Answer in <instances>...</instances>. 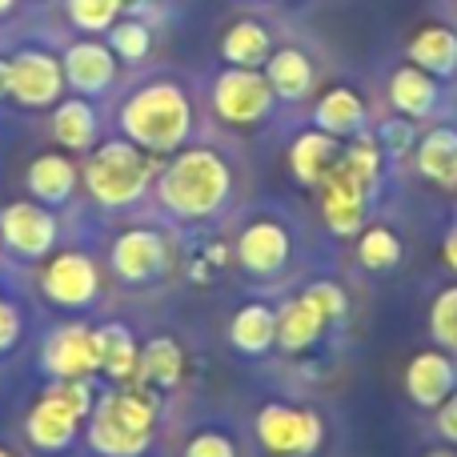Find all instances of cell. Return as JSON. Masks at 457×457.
<instances>
[{
    "instance_id": "cell-1",
    "label": "cell",
    "mask_w": 457,
    "mask_h": 457,
    "mask_svg": "<svg viewBox=\"0 0 457 457\" xmlns=\"http://www.w3.org/2000/svg\"><path fill=\"white\" fill-rule=\"evenodd\" d=\"M233 193L228 161L217 149H177L165 173L157 177V201L181 221H209L225 209Z\"/></svg>"
},
{
    "instance_id": "cell-2",
    "label": "cell",
    "mask_w": 457,
    "mask_h": 457,
    "mask_svg": "<svg viewBox=\"0 0 457 457\" xmlns=\"http://www.w3.org/2000/svg\"><path fill=\"white\" fill-rule=\"evenodd\" d=\"M120 133L137 149L165 157V153L185 149L193 133V104L181 85L173 80H153L141 85L125 104H120Z\"/></svg>"
},
{
    "instance_id": "cell-3",
    "label": "cell",
    "mask_w": 457,
    "mask_h": 457,
    "mask_svg": "<svg viewBox=\"0 0 457 457\" xmlns=\"http://www.w3.org/2000/svg\"><path fill=\"white\" fill-rule=\"evenodd\" d=\"M153 421H157V402L149 394L109 389L88 413V445L101 457H141L153 442Z\"/></svg>"
},
{
    "instance_id": "cell-4",
    "label": "cell",
    "mask_w": 457,
    "mask_h": 457,
    "mask_svg": "<svg viewBox=\"0 0 457 457\" xmlns=\"http://www.w3.org/2000/svg\"><path fill=\"white\" fill-rule=\"evenodd\" d=\"M153 153L137 149L133 141H104L101 149H93L85 165V189L96 205L104 209H129L145 197V189L153 185Z\"/></svg>"
},
{
    "instance_id": "cell-5",
    "label": "cell",
    "mask_w": 457,
    "mask_h": 457,
    "mask_svg": "<svg viewBox=\"0 0 457 457\" xmlns=\"http://www.w3.org/2000/svg\"><path fill=\"white\" fill-rule=\"evenodd\" d=\"M257 442L273 457H313L325 442V426L313 410L269 402L257 413Z\"/></svg>"
},
{
    "instance_id": "cell-6",
    "label": "cell",
    "mask_w": 457,
    "mask_h": 457,
    "mask_svg": "<svg viewBox=\"0 0 457 457\" xmlns=\"http://www.w3.org/2000/svg\"><path fill=\"white\" fill-rule=\"evenodd\" d=\"M273 88H269L265 72L261 69H228L213 80V112L225 120V125L249 129L261 125V120L273 112Z\"/></svg>"
},
{
    "instance_id": "cell-7",
    "label": "cell",
    "mask_w": 457,
    "mask_h": 457,
    "mask_svg": "<svg viewBox=\"0 0 457 457\" xmlns=\"http://www.w3.org/2000/svg\"><path fill=\"white\" fill-rule=\"evenodd\" d=\"M64 93V64L45 48H21L8 56V96L24 109H48Z\"/></svg>"
},
{
    "instance_id": "cell-8",
    "label": "cell",
    "mask_w": 457,
    "mask_h": 457,
    "mask_svg": "<svg viewBox=\"0 0 457 457\" xmlns=\"http://www.w3.org/2000/svg\"><path fill=\"white\" fill-rule=\"evenodd\" d=\"M321 217L329 225V233L337 237H357L365 225V209H370V185L345 165V161H333L321 177Z\"/></svg>"
},
{
    "instance_id": "cell-9",
    "label": "cell",
    "mask_w": 457,
    "mask_h": 457,
    "mask_svg": "<svg viewBox=\"0 0 457 457\" xmlns=\"http://www.w3.org/2000/svg\"><path fill=\"white\" fill-rule=\"evenodd\" d=\"M109 265L120 281L149 285L169 273V245L157 228H125V233L112 241Z\"/></svg>"
},
{
    "instance_id": "cell-10",
    "label": "cell",
    "mask_w": 457,
    "mask_h": 457,
    "mask_svg": "<svg viewBox=\"0 0 457 457\" xmlns=\"http://www.w3.org/2000/svg\"><path fill=\"white\" fill-rule=\"evenodd\" d=\"M96 289H101V273H96V261L85 253H56L40 273V293L61 309L93 305Z\"/></svg>"
},
{
    "instance_id": "cell-11",
    "label": "cell",
    "mask_w": 457,
    "mask_h": 457,
    "mask_svg": "<svg viewBox=\"0 0 457 457\" xmlns=\"http://www.w3.org/2000/svg\"><path fill=\"white\" fill-rule=\"evenodd\" d=\"M0 237L16 257L37 261L56 245V217L40 201H12L0 213Z\"/></svg>"
},
{
    "instance_id": "cell-12",
    "label": "cell",
    "mask_w": 457,
    "mask_h": 457,
    "mask_svg": "<svg viewBox=\"0 0 457 457\" xmlns=\"http://www.w3.org/2000/svg\"><path fill=\"white\" fill-rule=\"evenodd\" d=\"M64 64V85L80 96H101L104 88H112L117 80V56H112L109 40H96V37H85L77 45L64 48L61 56Z\"/></svg>"
},
{
    "instance_id": "cell-13",
    "label": "cell",
    "mask_w": 457,
    "mask_h": 457,
    "mask_svg": "<svg viewBox=\"0 0 457 457\" xmlns=\"http://www.w3.org/2000/svg\"><path fill=\"white\" fill-rule=\"evenodd\" d=\"M45 370L53 373V381H77V378H93V373H101L93 329L80 325V321L53 329V337L45 341Z\"/></svg>"
},
{
    "instance_id": "cell-14",
    "label": "cell",
    "mask_w": 457,
    "mask_h": 457,
    "mask_svg": "<svg viewBox=\"0 0 457 457\" xmlns=\"http://www.w3.org/2000/svg\"><path fill=\"white\" fill-rule=\"evenodd\" d=\"M237 261L249 277H277L289 261V233L277 221H253L237 237Z\"/></svg>"
},
{
    "instance_id": "cell-15",
    "label": "cell",
    "mask_w": 457,
    "mask_h": 457,
    "mask_svg": "<svg viewBox=\"0 0 457 457\" xmlns=\"http://www.w3.org/2000/svg\"><path fill=\"white\" fill-rule=\"evenodd\" d=\"M453 381L457 370L445 349H426V353H418L405 365V394H410V402L418 410H437L453 394Z\"/></svg>"
},
{
    "instance_id": "cell-16",
    "label": "cell",
    "mask_w": 457,
    "mask_h": 457,
    "mask_svg": "<svg viewBox=\"0 0 457 457\" xmlns=\"http://www.w3.org/2000/svg\"><path fill=\"white\" fill-rule=\"evenodd\" d=\"M77 429H80V418L56 394L45 389L40 402L32 405V413H29V442L45 453H56V450H64V445H72Z\"/></svg>"
},
{
    "instance_id": "cell-17",
    "label": "cell",
    "mask_w": 457,
    "mask_h": 457,
    "mask_svg": "<svg viewBox=\"0 0 457 457\" xmlns=\"http://www.w3.org/2000/svg\"><path fill=\"white\" fill-rule=\"evenodd\" d=\"M418 173L426 177L437 189H457V129L453 125H437L413 149Z\"/></svg>"
},
{
    "instance_id": "cell-18",
    "label": "cell",
    "mask_w": 457,
    "mask_h": 457,
    "mask_svg": "<svg viewBox=\"0 0 457 457\" xmlns=\"http://www.w3.org/2000/svg\"><path fill=\"white\" fill-rule=\"evenodd\" d=\"M313 61L301 48H273V56L265 61V80L273 88L277 101H305L313 93Z\"/></svg>"
},
{
    "instance_id": "cell-19",
    "label": "cell",
    "mask_w": 457,
    "mask_h": 457,
    "mask_svg": "<svg viewBox=\"0 0 457 457\" xmlns=\"http://www.w3.org/2000/svg\"><path fill=\"white\" fill-rule=\"evenodd\" d=\"M77 165H72L64 153H40L37 161L29 165V193L32 201H40V205H64V201L72 197V189H77Z\"/></svg>"
},
{
    "instance_id": "cell-20",
    "label": "cell",
    "mask_w": 457,
    "mask_h": 457,
    "mask_svg": "<svg viewBox=\"0 0 457 457\" xmlns=\"http://www.w3.org/2000/svg\"><path fill=\"white\" fill-rule=\"evenodd\" d=\"M53 141L69 153H88L96 145V109L88 96H69L53 109Z\"/></svg>"
},
{
    "instance_id": "cell-21",
    "label": "cell",
    "mask_w": 457,
    "mask_h": 457,
    "mask_svg": "<svg viewBox=\"0 0 457 457\" xmlns=\"http://www.w3.org/2000/svg\"><path fill=\"white\" fill-rule=\"evenodd\" d=\"M93 341H96V361H101V370L109 373L112 381H133V378H137V365H141V349H137L133 333H129L125 325H120V321L96 325V329H93Z\"/></svg>"
},
{
    "instance_id": "cell-22",
    "label": "cell",
    "mask_w": 457,
    "mask_h": 457,
    "mask_svg": "<svg viewBox=\"0 0 457 457\" xmlns=\"http://www.w3.org/2000/svg\"><path fill=\"white\" fill-rule=\"evenodd\" d=\"M389 101L410 120L429 117V112L437 109V77L421 72L418 64H402V69L389 77Z\"/></svg>"
},
{
    "instance_id": "cell-23",
    "label": "cell",
    "mask_w": 457,
    "mask_h": 457,
    "mask_svg": "<svg viewBox=\"0 0 457 457\" xmlns=\"http://www.w3.org/2000/svg\"><path fill=\"white\" fill-rule=\"evenodd\" d=\"M410 64L429 77H453L457 72V32L445 24H426L410 40Z\"/></svg>"
},
{
    "instance_id": "cell-24",
    "label": "cell",
    "mask_w": 457,
    "mask_h": 457,
    "mask_svg": "<svg viewBox=\"0 0 457 457\" xmlns=\"http://www.w3.org/2000/svg\"><path fill=\"white\" fill-rule=\"evenodd\" d=\"M313 125L329 137H357L365 129V101L345 85L329 88L313 109Z\"/></svg>"
},
{
    "instance_id": "cell-25",
    "label": "cell",
    "mask_w": 457,
    "mask_h": 457,
    "mask_svg": "<svg viewBox=\"0 0 457 457\" xmlns=\"http://www.w3.org/2000/svg\"><path fill=\"white\" fill-rule=\"evenodd\" d=\"M181 373H185V353L173 337H153L141 349V365H137V381L145 386L141 394H149V389L165 394V389H173L181 381Z\"/></svg>"
},
{
    "instance_id": "cell-26",
    "label": "cell",
    "mask_w": 457,
    "mask_h": 457,
    "mask_svg": "<svg viewBox=\"0 0 457 457\" xmlns=\"http://www.w3.org/2000/svg\"><path fill=\"white\" fill-rule=\"evenodd\" d=\"M337 137L321 133V129H309V133H301L297 141H293L289 149V169L293 177H297L301 185H309V189H317L325 177V169L337 161Z\"/></svg>"
},
{
    "instance_id": "cell-27",
    "label": "cell",
    "mask_w": 457,
    "mask_h": 457,
    "mask_svg": "<svg viewBox=\"0 0 457 457\" xmlns=\"http://www.w3.org/2000/svg\"><path fill=\"white\" fill-rule=\"evenodd\" d=\"M221 56L233 69H265V61L273 56V37L261 21H237L221 40Z\"/></svg>"
},
{
    "instance_id": "cell-28",
    "label": "cell",
    "mask_w": 457,
    "mask_h": 457,
    "mask_svg": "<svg viewBox=\"0 0 457 457\" xmlns=\"http://www.w3.org/2000/svg\"><path fill=\"white\" fill-rule=\"evenodd\" d=\"M228 341H233L241 353L257 357L265 349L277 345V313L269 305H245L233 313L228 321Z\"/></svg>"
},
{
    "instance_id": "cell-29",
    "label": "cell",
    "mask_w": 457,
    "mask_h": 457,
    "mask_svg": "<svg viewBox=\"0 0 457 457\" xmlns=\"http://www.w3.org/2000/svg\"><path fill=\"white\" fill-rule=\"evenodd\" d=\"M321 329H325V321L313 313V305H309L305 297H293L277 309V345H281L285 353L309 349L317 337H321Z\"/></svg>"
},
{
    "instance_id": "cell-30",
    "label": "cell",
    "mask_w": 457,
    "mask_h": 457,
    "mask_svg": "<svg viewBox=\"0 0 457 457\" xmlns=\"http://www.w3.org/2000/svg\"><path fill=\"white\" fill-rule=\"evenodd\" d=\"M357 261H361L370 273H389V269L402 265V237L386 225L365 228L361 241H357Z\"/></svg>"
},
{
    "instance_id": "cell-31",
    "label": "cell",
    "mask_w": 457,
    "mask_h": 457,
    "mask_svg": "<svg viewBox=\"0 0 457 457\" xmlns=\"http://www.w3.org/2000/svg\"><path fill=\"white\" fill-rule=\"evenodd\" d=\"M109 48L117 61L125 64H141L145 56L153 53V29L141 21V16H125L109 29Z\"/></svg>"
},
{
    "instance_id": "cell-32",
    "label": "cell",
    "mask_w": 457,
    "mask_h": 457,
    "mask_svg": "<svg viewBox=\"0 0 457 457\" xmlns=\"http://www.w3.org/2000/svg\"><path fill=\"white\" fill-rule=\"evenodd\" d=\"M64 8H69L72 29H80L85 37H101L120 21L125 0H64Z\"/></svg>"
},
{
    "instance_id": "cell-33",
    "label": "cell",
    "mask_w": 457,
    "mask_h": 457,
    "mask_svg": "<svg viewBox=\"0 0 457 457\" xmlns=\"http://www.w3.org/2000/svg\"><path fill=\"white\" fill-rule=\"evenodd\" d=\"M429 333H434V341L445 353L457 357V285L437 293L434 309H429Z\"/></svg>"
},
{
    "instance_id": "cell-34",
    "label": "cell",
    "mask_w": 457,
    "mask_h": 457,
    "mask_svg": "<svg viewBox=\"0 0 457 457\" xmlns=\"http://www.w3.org/2000/svg\"><path fill=\"white\" fill-rule=\"evenodd\" d=\"M301 297L313 305V313L321 317L325 325H333V321H341L345 317V309H349V301H345V289H341L337 281H313Z\"/></svg>"
},
{
    "instance_id": "cell-35",
    "label": "cell",
    "mask_w": 457,
    "mask_h": 457,
    "mask_svg": "<svg viewBox=\"0 0 457 457\" xmlns=\"http://www.w3.org/2000/svg\"><path fill=\"white\" fill-rule=\"evenodd\" d=\"M341 161H345V165L353 169V173L361 177L365 185H370V189L378 185V177H381V145L373 141V137H361V133H357V141L349 145L345 153H341Z\"/></svg>"
},
{
    "instance_id": "cell-36",
    "label": "cell",
    "mask_w": 457,
    "mask_h": 457,
    "mask_svg": "<svg viewBox=\"0 0 457 457\" xmlns=\"http://www.w3.org/2000/svg\"><path fill=\"white\" fill-rule=\"evenodd\" d=\"M381 153H389V157H402V153L418 149V129L410 125V117H394L381 125Z\"/></svg>"
},
{
    "instance_id": "cell-37",
    "label": "cell",
    "mask_w": 457,
    "mask_h": 457,
    "mask_svg": "<svg viewBox=\"0 0 457 457\" xmlns=\"http://www.w3.org/2000/svg\"><path fill=\"white\" fill-rule=\"evenodd\" d=\"M185 457H237V445L228 442L225 434H197L189 437V445H185Z\"/></svg>"
},
{
    "instance_id": "cell-38",
    "label": "cell",
    "mask_w": 457,
    "mask_h": 457,
    "mask_svg": "<svg viewBox=\"0 0 457 457\" xmlns=\"http://www.w3.org/2000/svg\"><path fill=\"white\" fill-rule=\"evenodd\" d=\"M16 341H21V313L8 301H0V353H8Z\"/></svg>"
},
{
    "instance_id": "cell-39",
    "label": "cell",
    "mask_w": 457,
    "mask_h": 457,
    "mask_svg": "<svg viewBox=\"0 0 457 457\" xmlns=\"http://www.w3.org/2000/svg\"><path fill=\"white\" fill-rule=\"evenodd\" d=\"M437 429H442L445 442L457 445V394H450L442 405H437Z\"/></svg>"
},
{
    "instance_id": "cell-40",
    "label": "cell",
    "mask_w": 457,
    "mask_h": 457,
    "mask_svg": "<svg viewBox=\"0 0 457 457\" xmlns=\"http://www.w3.org/2000/svg\"><path fill=\"white\" fill-rule=\"evenodd\" d=\"M442 261L457 273V225L445 233V241H442Z\"/></svg>"
},
{
    "instance_id": "cell-41",
    "label": "cell",
    "mask_w": 457,
    "mask_h": 457,
    "mask_svg": "<svg viewBox=\"0 0 457 457\" xmlns=\"http://www.w3.org/2000/svg\"><path fill=\"white\" fill-rule=\"evenodd\" d=\"M4 96H8V61L0 56V101H4Z\"/></svg>"
},
{
    "instance_id": "cell-42",
    "label": "cell",
    "mask_w": 457,
    "mask_h": 457,
    "mask_svg": "<svg viewBox=\"0 0 457 457\" xmlns=\"http://www.w3.org/2000/svg\"><path fill=\"white\" fill-rule=\"evenodd\" d=\"M16 8V0H0V16H8Z\"/></svg>"
},
{
    "instance_id": "cell-43",
    "label": "cell",
    "mask_w": 457,
    "mask_h": 457,
    "mask_svg": "<svg viewBox=\"0 0 457 457\" xmlns=\"http://www.w3.org/2000/svg\"><path fill=\"white\" fill-rule=\"evenodd\" d=\"M426 457H457L453 450H437V453H426Z\"/></svg>"
},
{
    "instance_id": "cell-44",
    "label": "cell",
    "mask_w": 457,
    "mask_h": 457,
    "mask_svg": "<svg viewBox=\"0 0 457 457\" xmlns=\"http://www.w3.org/2000/svg\"><path fill=\"white\" fill-rule=\"evenodd\" d=\"M0 457H12V453H8V450H4V445H0Z\"/></svg>"
}]
</instances>
